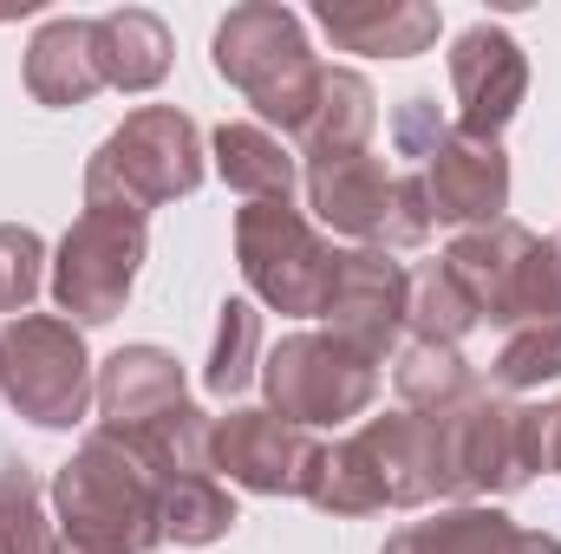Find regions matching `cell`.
I'll return each instance as SVG.
<instances>
[{"instance_id": "83f0119b", "label": "cell", "mask_w": 561, "mask_h": 554, "mask_svg": "<svg viewBox=\"0 0 561 554\" xmlns=\"http://www.w3.org/2000/svg\"><path fill=\"white\" fill-rule=\"evenodd\" d=\"M556 379H561V320L556 326H516L490 359V392H503V399L556 385Z\"/></svg>"}, {"instance_id": "ac0fdd59", "label": "cell", "mask_w": 561, "mask_h": 554, "mask_svg": "<svg viewBox=\"0 0 561 554\" xmlns=\"http://www.w3.org/2000/svg\"><path fill=\"white\" fill-rule=\"evenodd\" d=\"M379 554H561V535L516 529L496 503H444L437 516L386 535Z\"/></svg>"}, {"instance_id": "5bb4252c", "label": "cell", "mask_w": 561, "mask_h": 554, "mask_svg": "<svg viewBox=\"0 0 561 554\" xmlns=\"http://www.w3.org/2000/svg\"><path fill=\"white\" fill-rule=\"evenodd\" d=\"M450 99H457V131L477 143H496L510 131V118L529 99V53L516 46L510 26L477 20L450 39Z\"/></svg>"}, {"instance_id": "e0dca14e", "label": "cell", "mask_w": 561, "mask_h": 554, "mask_svg": "<svg viewBox=\"0 0 561 554\" xmlns=\"http://www.w3.org/2000/svg\"><path fill=\"white\" fill-rule=\"evenodd\" d=\"M176 405H190V385H183L176 353L138 339V346H118V353L99 366V430L131 437V430L157 424V417L176 412Z\"/></svg>"}, {"instance_id": "d6986e66", "label": "cell", "mask_w": 561, "mask_h": 554, "mask_svg": "<svg viewBox=\"0 0 561 554\" xmlns=\"http://www.w3.org/2000/svg\"><path fill=\"white\" fill-rule=\"evenodd\" d=\"M26 92H33V105H46V112H72V105H85V99L105 92V79H99V46H92V20L59 13V20H46V26L26 39Z\"/></svg>"}, {"instance_id": "f546056e", "label": "cell", "mask_w": 561, "mask_h": 554, "mask_svg": "<svg viewBox=\"0 0 561 554\" xmlns=\"http://www.w3.org/2000/svg\"><path fill=\"white\" fill-rule=\"evenodd\" d=\"M444 138H450V118H437L431 99H405V105H399V118H392V143H399L405 157H419L424 163Z\"/></svg>"}, {"instance_id": "2e32d148", "label": "cell", "mask_w": 561, "mask_h": 554, "mask_svg": "<svg viewBox=\"0 0 561 554\" xmlns=\"http://www.w3.org/2000/svg\"><path fill=\"white\" fill-rule=\"evenodd\" d=\"M313 20L340 53L366 59H419L444 33V13L431 0H320Z\"/></svg>"}, {"instance_id": "6da1fadb", "label": "cell", "mask_w": 561, "mask_h": 554, "mask_svg": "<svg viewBox=\"0 0 561 554\" xmlns=\"http://www.w3.org/2000/svg\"><path fill=\"white\" fill-rule=\"evenodd\" d=\"M53 542L59 554H150L163 549V522H157V476L144 470V457L112 437L92 430L59 470H53Z\"/></svg>"}, {"instance_id": "52a82bcc", "label": "cell", "mask_w": 561, "mask_h": 554, "mask_svg": "<svg viewBox=\"0 0 561 554\" xmlns=\"http://www.w3.org/2000/svg\"><path fill=\"white\" fill-rule=\"evenodd\" d=\"M437 430V470H444V503H490L529 489L542 470V424L536 405H516L503 392H470L450 412H431Z\"/></svg>"}, {"instance_id": "4fadbf2b", "label": "cell", "mask_w": 561, "mask_h": 554, "mask_svg": "<svg viewBox=\"0 0 561 554\" xmlns=\"http://www.w3.org/2000/svg\"><path fill=\"white\" fill-rule=\"evenodd\" d=\"M405 307H412V268L379 255V249H340V268L327 287V333L346 339L353 353H366L373 366H386L405 346Z\"/></svg>"}, {"instance_id": "3957f363", "label": "cell", "mask_w": 561, "mask_h": 554, "mask_svg": "<svg viewBox=\"0 0 561 554\" xmlns=\"http://www.w3.org/2000/svg\"><path fill=\"white\" fill-rule=\"evenodd\" d=\"M307 209L320 235H346L353 249L405 255L431 235V203H424L419 170H392L379 150H346V157H307L300 163Z\"/></svg>"}, {"instance_id": "d4e9b609", "label": "cell", "mask_w": 561, "mask_h": 554, "mask_svg": "<svg viewBox=\"0 0 561 554\" xmlns=\"http://www.w3.org/2000/svg\"><path fill=\"white\" fill-rule=\"evenodd\" d=\"M255 379H262V313H255V300H222L203 385H209V399H242Z\"/></svg>"}, {"instance_id": "4dcf8cb0", "label": "cell", "mask_w": 561, "mask_h": 554, "mask_svg": "<svg viewBox=\"0 0 561 554\" xmlns=\"http://www.w3.org/2000/svg\"><path fill=\"white\" fill-rule=\"evenodd\" d=\"M536 424H542V470L561 476V399L556 405H536Z\"/></svg>"}, {"instance_id": "cb8c5ba5", "label": "cell", "mask_w": 561, "mask_h": 554, "mask_svg": "<svg viewBox=\"0 0 561 554\" xmlns=\"http://www.w3.org/2000/svg\"><path fill=\"white\" fill-rule=\"evenodd\" d=\"M392 385H399V405L405 412H450V405H463L470 392H483L477 385V366L457 353V346H424V339H405L399 353H392Z\"/></svg>"}, {"instance_id": "5b68a950", "label": "cell", "mask_w": 561, "mask_h": 554, "mask_svg": "<svg viewBox=\"0 0 561 554\" xmlns=\"http://www.w3.org/2000/svg\"><path fill=\"white\" fill-rule=\"evenodd\" d=\"M209 59L268 125H280V138H300L313 92H320V59L294 7H275V0L229 7L209 39Z\"/></svg>"}, {"instance_id": "ba28073f", "label": "cell", "mask_w": 561, "mask_h": 554, "mask_svg": "<svg viewBox=\"0 0 561 554\" xmlns=\"http://www.w3.org/2000/svg\"><path fill=\"white\" fill-rule=\"evenodd\" d=\"M0 399L39 430H72L99 405V366L85 353V326L66 313L0 320Z\"/></svg>"}, {"instance_id": "7402d4cb", "label": "cell", "mask_w": 561, "mask_h": 554, "mask_svg": "<svg viewBox=\"0 0 561 554\" xmlns=\"http://www.w3.org/2000/svg\"><path fill=\"white\" fill-rule=\"evenodd\" d=\"M209 157H216V176L236 196H249V203H294L300 163H294V150L268 125H222L209 138Z\"/></svg>"}, {"instance_id": "44dd1931", "label": "cell", "mask_w": 561, "mask_h": 554, "mask_svg": "<svg viewBox=\"0 0 561 554\" xmlns=\"http://www.w3.org/2000/svg\"><path fill=\"white\" fill-rule=\"evenodd\" d=\"M379 131V99L353 66H320V92L313 112L300 125V157H346V150H373Z\"/></svg>"}, {"instance_id": "8fae6325", "label": "cell", "mask_w": 561, "mask_h": 554, "mask_svg": "<svg viewBox=\"0 0 561 554\" xmlns=\"http://www.w3.org/2000/svg\"><path fill=\"white\" fill-rule=\"evenodd\" d=\"M144 249H150V229L138 216H118V209H79V222L66 229L59 255H53V300L72 326H105L125 313L131 287H138Z\"/></svg>"}, {"instance_id": "484cf974", "label": "cell", "mask_w": 561, "mask_h": 554, "mask_svg": "<svg viewBox=\"0 0 561 554\" xmlns=\"http://www.w3.org/2000/svg\"><path fill=\"white\" fill-rule=\"evenodd\" d=\"M477 326V307L470 293L457 287V275L444 262H424L412 275V307H405V339L424 346H463V333Z\"/></svg>"}, {"instance_id": "30bf717a", "label": "cell", "mask_w": 561, "mask_h": 554, "mask_svg": "<svg viewBox=\"0 0 561 554\" xmlns=\"http://www.w3.org/2000/svg\"><path fill=\"white\" fill-rule=\"evenodd\" d=\"M262 392H268V412H280L300 430H320V424H346V417L373 412L379 366L366 353H353L346 339H333L327 326H300L275 353H262Z\"/></svg>"}, {"instance_id": "7a4b0ae2", "label": "cell", "mask_w": 561, "mask_h": 554, "mask_svg": "<svg viewBox=\"0 0 561 554\" xmlns=\"http://www.w3.org/2000/svg\"><path fill=\"white\" fill-rule=\"evenodd\" d=\"M320 516H379V509H424L444 503V470H437V430L424 412L366 417L353 437L327 443L313 496Z\"/></svg>"}, {"instance_id": "7c38bea8", "label": "cell", "mask_w": 561, "mask_h": 554, "mask_svg": "<svg viewBox=\"0 0 561 554\" xmlns=\"http://www.w3.org/2000/svg\"><path fill=\"white\" fill-rule=\"evenodd\" d=\"M320 457H327V443L268 405H236L209 430V470H222L236 489H255V496H300L307 503Z\"/></svg>"}, {"instance_id": "ffe728a7", "label": "cell", "mask_w": 561, "mask_h": 554, "mask_svg": "<svg viewBox=\"0 0 561 554\" xmlns=\"http://www.w3.org/2000/svg\"><path fill=\"white\" fill-rule=\"evenodd\" d=\"M92 46H99V79L112 92H157L170 79V26L150 7H118L92 20Z\"/></svg>"}, {"instance_id": "277c9868", "label": "cell", "mask_w": 561, "mask_h": 554, "mask_svg": "<svg viewBox=\"0 0 561 554\" xmlns=\"http://www.w3.org/2000/svg\"><path fill=\"white\" fill-rule=\"evenodd\" d=\"M209 170V150L190 112L176 105H138L85 163V209H118V216H150L176 196H190Z\"/></svg>"}, {"instance_id": "4316f807", "label": "cell", "mask_w": 561, "mask_h": 554, "mask_svg": "<svg viewBox=\"0 0 561 554\" xmlns=\"http://www.w3.org/2000/svg\"><path fill=\"white\" fill-rule=\"evenodd\" d=\"M0 554H59L46 489L26 463H0Z\"/></svg>"}, {"instance_id": "f1b7e54d", "label": "cell", "mask_w": 561, "mask_h": 554, "mask_svg": "<svg viewBox=\"0 0 561 554\" xmlns=\"http://www.w3.org/2000/svg\"><path fill=\"white\" fill-rule=\"evenodd\" d=\"M46 287V242L20 222H0V320H20Z\"/></svg>"}, {"instance_id": "8992f818", "label": "cell", "mask_w": 561, "mask_h": 554, "mask_svg": "<svg viewBox=\"0 0 561 554\" xmlns=\"http://www.w3.org/2000/svg\"><path fill=\"white\" fill-rule=\"evenodd\" d=\"M437 262L470 293L477 320H490L503 333L561 320V242L510 222V216L490 229H463Z\"/></svg>"}, {"instance_id": "9c48e42d", "label": "cell", "mask_w": 561, "mask_h": 554, "mask_svg": "<svg viewBox=\"0 0 561 554\" xmlns=\"http://www.w3.org/2000/svg\"><path fill=\"white\" fill-rule=\"evenodd\" d=\"M236 262H242V280L262 307H275L287 320H320L340 249L313 229L307 209L249 203V209H236Z\"/></svg>"}, {"instance_id": "603a6c76", "label": "cell", "mask_w": 561, "mask_h": 554, "mask_svg": "<svg viewBox=\"0 0 561 554\" xmlns=\"http://www.w3.org/2000/svg\"><path fill=\"white\" fill-rule=\"evenodd\" d=\"M157 522H163V542L209 549L242 522V509L209 470H196V476H157Z\"/></svg>"}, {"instance_id": "9a60e30c", "label": "cell", "mask_w": 561, "mask_h": 554, "mask_svg": "<svg viewBox=\"0 0 561 554\" xmlns=\"http://www.w3.org/2000/svg\"><path fill=\"white\" fill-rule=\"evenodd\" d=\"M419 176H424L431 222H450L457 235L463 229H490L510 209V157H503V143H477V138H463L457 125L419 163Z\"/></svg>"}]
</instances>
